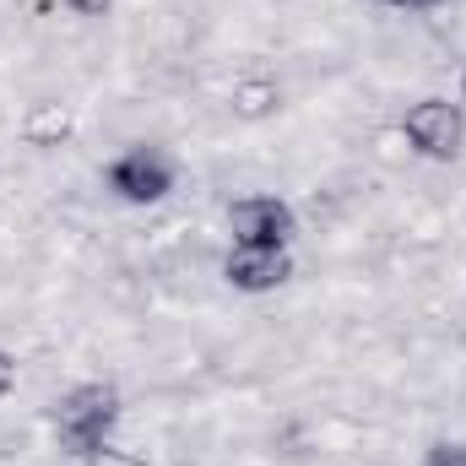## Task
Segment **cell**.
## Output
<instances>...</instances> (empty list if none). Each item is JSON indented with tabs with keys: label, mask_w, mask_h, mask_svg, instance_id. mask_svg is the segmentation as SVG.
<instances>
[{
	"label": "cell",
	"mask_w": 466,
	"mask_h": 466,
	"mask_svg": "<svg viewBox=\"0 0 466 466\" xmlns=\"http://www.w3.org/2000/svg\"><path fill=\"white\" fill-rule=\"evenodd\" d=\"M119 423V390L104 380H87V385H71L55 407V445L76 461H87L98 445H109Z\"/></svg>",
	"instance_id": "1"
},
{
	"label": "cell",
	"mask_w": 466,
	"mask_h": 466,
	"mask_svg": "<svg viewBox=\"0 0 466 466\" xmlns=\"http://www.w3.org/2000/svg\"><path fill=\"white\" fill-rule=\"evenodd\" d=\"M104 179H109V190H115L125 207H157V201H168L179 168L157 147H130V152H119L115 163L104 168Z\"/></svg>",
	"instance_id": "2"
},
{
	"label": "cell",
	"mask_w": 466,
	"mask_h": 466,
	"mask_svg": "<svg viewBox=\"0 0 466 466\" xmlns=\"http://www.w3.org/2000/svg\"><path fill=\"white\" fill-rule=\"evenodd\" d=\"M401 136L412 141L418 157L429 163H451L466 147V104H451V98H418L407 119H401Z\"/></svg>",
	"instance_id": "3"
},
{
	"label": "cell",
	"mask_w": 466,
	"mask_h": 466,
	"mask_svg": "<svg viewBox=\"0 0 466 466\" xmlns=\"http://www.w3.org/2000/svg\"><path fill=\"white\" fill-rule=\"evenodd\" d=\"M228 233L233 244H271V249H282L299 233V218L277 196H238L228 207Z\"/></svg>",
	"instance_id": "4"
},
{
	"label": "cell",
	"mask_w": 466,
	"mask_h": 466,
	"mask_svg": "<svg viewBox=\"0 0 466 466\" xmlns=\"http://www.w3.org/2000/svg\"><path fill=\"white\" fill-rule=\"evenodd\" d=\"M223 277L238 293H277L293 277V255H288V244L282 249H271V244H233L228 260H223Z\"/></svg>",
	"instance_id": "5"
},
{
	"label": "cell",
	"mask_w": 466,
	"mask_h": 466,
	"mask_svg": "<svg viewBox=\"0 0 466 466\" xmlns=\"http://www.w3.org/2000/svg\"><path fill=\"white\" fill-rule=\"evenodd\" d=\"M76 136V109L60 104V98H38L27 115H22V141L38 147V152H55Z\"/></svg>",
	"instance_id": "6"
},
{
	"label": "cell",
	"mask_w": 466,
	"mask_h": 466,
	"mask_svg": "<svg viewBox=\"0 0 466 466\" xmlns=\"http://www.w3.org/2000/svg\"><path fill=\"white\" fill-rule=\"evenodd\" d=\"M233 104V119H244V125H260V119H271L282 109V82L277 76H266V71H249V76H238L228 93Z\"/></svg>",
	"instance_id": "7"
},
{
	"label": "cell",
	"mask_w": 466,
	"mask_h": 466,
	"mask_svg": "<svg viewBox=\"0 0 466 466\" xmlns=\"http://www.w3.org/2000/svg\"><path fill=\"white\" fill-rule=\"evenodd\" d=\"M82 466H147V461H141L136 451H119L115 440H109V445H98V451H93Z\"/></svg>",
	"instance_id": "8"
},
{
	"label": "cell",
	"mask_w": 466,
	"mask_h": 466,
	"mask_svg": "<svg viewBox=\"0 0 466 466\" xmlns=\"http://www.w3.org/2000/svg\"><path fill=\"white\" fill-rule=\"evenodd\" d=\"M423 466H466V445H456V440H440V445L423 456Z\"/></svg>",
	"instance_id": "9"
},
{
	"label": "cell",
	"mask_w": 466,
	"mask_h": 466,
	"mask_svg": "<svg viewBox=\"0 0 466 466\" xmlns=\"http://www.w3.org/2000/svg\"><path fill=\"white\" fill-rule=\"evenodd\" d=\"M11 390H16V358H11V352L0 348V401H5Z\"/></svg>",
	"instance_id": "10"
},
{
	"label": "cell",
	"mask_w": 466,
	"mask_h": 466,
	"mask_svg": "<svg viewBox=\"0 0 466 466\" xmlns=\"http://www.w3.org/2000/svg\"><path fill=\"white\" fill-rule=\"evenodd\" d=\"M66 5H71L76 16H109V11H115V0H66Z\"/></svg>",
	"instance_id": "11"
},
{
	"label": "cell",
	"mask_w": 466,
	"mask_h": 466,
	"mask_svg": "<svg viewBox=\"0 0 466 466\" xmlns=\"http://www.w3.org/2000/svg\"><path fill=\"white\" fill-rule=\"evenodd\" d=\"M380 5H396V11H434L440 0H380Z\"/></svg>",
	"instance_id": "12"
},
{
	"label": "cell",
	"mask_w": 466,
	"mask_h": 466,
	"mask_svg": "<svg viewBox=\"0 0 466 466\" xmlns=\"http://www.w3.org/2000/svg\"><path fill=\"white\" fill-rule=\"evenodd\" d=\"M461 104H466V71H461Z\"/></svg>",
	"instance_id": "13"
}]
</instances>
